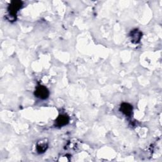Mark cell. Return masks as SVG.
I'll list each match as a JSON object with an SVG mask.
<instances>
[{
  "mask_svg": "<svg viewBox=\"0 0 162 162\" xmlns=\"http://www.w3.org/2000/svg\"><path fill=\"white\" fill-rule=\"evenodd\" d=\"M50 94L47 88L43 85H39L36 90L35 96L40 99H45L48 98Z\"/></svg>",
  "mask_w": 162,
  "mask_h": 162,
  "instance_id": "obj_1",
  "label": "cell"
},
{
  "mask_svg": "<svg viewBox=\"0 0 162 162\" xmlns=\"http://www.w3.org/2000/svg\"><path fill=\"white\" fill-rule=\"evenodd\" d=\"M47 146L45 144H41V145H38L37 147V151H39V153H43L45 150H46L47 148Z\"/></svg>",
  "mask_w": 162,
  "mask_h": 162,
  "instance_id": "obj_6",
  "label": "cell"
},
{
  "mask_svg": "<svg viewBox=\"0 0 162 162\" xmlns=\"http://www.w3.org/2000/svg\"><path fill=\"white\" fill-rule=\"evenodd\" d=\"M69 122V118L66 115H61L59 116L56 120V125L59 127H62L67 125Z\"/></svg>",
  "mask_w": 162,
  "mask_h": 162,
  "instance_id": "obj_3",
  "label": "cell"
},
{
  "mask_svg": "<svg viewBox=\"0 0 162 162\" xmlns=\"http://www.w3.org/2000/svg\"><path fill=\"white\" fill-rule=\"evenodd\" d=\"M22 5V3L21 2L19 1L13 2L8 7L10 13L13 16L15 15H16L17 12L21 8Z\"/></svg>",
  "mask_w": 162,
  "mask_h": 162,
  "instance_id": "obj_2",
  "label": "cell"
},
{
  "mask_svg": "<svg viewBox=\"0 0 162 162\" xmlns=\"http://www.w3.org/2000/svg\"><path fill=\"white\" fill-rule=\"evenodd\" d=\"M120 111L125 115L129 116L132 112V107L128 103H123L120 107Z\"/></svg>",
  "mask_w": 162,
  "mask_h": 162,
  "instance_id": "obj_4",
  "label": "cell"
},
{
  "mask_svg": "<svg viewBox=\"0 0 162 162\" xmlns=\"http://www.w3.org/2000/svg\"><path fill=\"white\" fill-rule=\"evenodd\" d=\"M141 36H142V34L138 30H135L134 31H132L131 34L132 41L135 43H138V42H139Z\"/></svg>",
  "mask_w": 162,
  "mask_h": 162,
  "instance_id": "obj_5",
  "label": "cell"
}]
</instances>
